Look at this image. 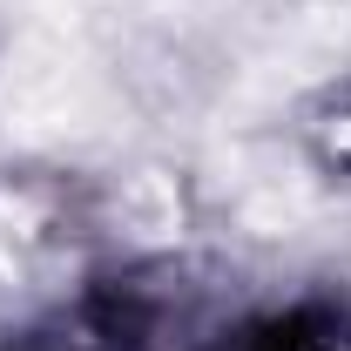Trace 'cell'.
<instances>
[{
	"mask_svg": "<svg viewBox=\"0 0 351 351\" xmlns=\"http://www.w3.org/2000/svg\"><path fill=\"white\" fill-rule=\"evenodd\" d=\"M250 351H351V324L338 311H291L270 331H257Z\"/></svg>",
	"mask_w": 351,
	"mask_h": 351,
	"instance_id": "obj_1",
	"label": "cell"
}]
</instances>
